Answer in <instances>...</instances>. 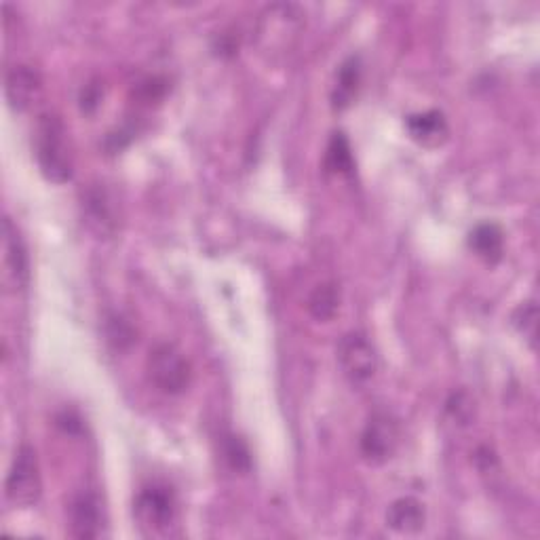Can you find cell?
<instances>
[{
    "label": "cell",
    "mask_w": 540,
    "mask_h": 540,
    "mask_svg": "<svg viewBox=\"0 0 540 540\" xmlns=\"http://www.w3.org/2000/svg\"><path fill=\"white\" fill-rule=\"evenodd\" d=\"M133 135H135V129L131 125H123L119 127L117 131H112L106 135V140H104V148L114 154V152H121L131 140H133Z\"/></svg>",
    "instance_id": "cell-23"
},
{
    "label": "cell",
    "mask_w": 540,
    "mask_h": 540,
    "mask_svg": "<svg viewBox=\"0 0 540 540\" xmlns=\"http://www.w3.org/2000/svg\"><path fill=\"white\" fill-rule=\"evenodd\" d=\"M3 283L17 292L30 281V258L26 241L9 216L3 218Z\"/></svg>",
    "instance_id": "cell-8"
},
{
    "label": "cell",
    "mask_w": 540,
    "mask_h": 540,
    "mask_svg": "<svg viewBox=\"0 0 540 540\" xmlns=\"http://www.w3.org/2000/svg\"><path fill=\"white\" fill-rule=\"evenodd\" d=\"M220 454L230 471L241 475L252 471V452H249L247 443L239 435L224 433L220 437Z\"/></svg>",
    "instance_id": "cell-17"
},
{
    "label": "cell",
    "mask_w": 540,
    "mask_h": 540,
    "mask_svg": "<svg viewBox=\"0 0 540 540\" xmlns=\"http://www.w3.org/2000/svg\"><path fill=\"white\" fill-rule=\"evenodd\" d=\"M146 372L154 387L165 395H182L192 382L190 361L171 342H159L152 346L146 359Z\"/></svg>",
    "instance_id": "cell-3"
},
{
    "label": "cell",
    "mask_w": 540,
    "mask_h": 540,
    "mask_svg": "<svg viewBox=\"0 0 540 540\" xmlns=\"http://www.w3.org/2000/svg\"><path fill=\"white\" fill-rule=\"evenodd\" d=\"M387 526L399 534H418L427 526V511L414 496L397 498L387 511Z\"/></svg>",
    "instance_id": "cell-14"
},
{
    "label": "cell",
    "mask_w": 540,
    "mask_h": 540,
    "mask_svg": "<svg viewBox=\"0 0 540 540\" xmlns=\"http://www.w3.org/2000/svg\"><path fill=\"white\" fill-rule=\"evenodd\" d=\"M34 157L43 176L53 184L72 180L74 161L68 146V129L60 114L45 112L34 127Z\"/></svg>",
    "instance_id": "cell-1"
},
{
    "label": "cell",
    "mask_w": 540,
    "mask_h": 540,
    "mask_svg": "<svg viewBox=\"0 0 540 540\" xmlns=\"http://www.w3.org/2000/svg\"><path fill=\"white\" fill-rule=\"evenodd\" d=\"M106 342L114 351H125L135 342V327L119 313H110L104 321Z\"/></svg>",
    "instance_id": "cell-18"
},
{
    "label": "cell",
    "mask_w": 540,
    "mask_h": 540,
    "mask_svg": "<svg viewBox=\"0 0 540 540\" xmlns=\"http://www.w3.org/2000/svg\"><path fill=\"white\" fill-rule=\"evenodd\" d=\"M405 129H408L410 138L424 148H437L446 142L450 135L448 119L441 110H424L410 114V117L405 119Z\"/></svg>",
    "instance_id": "cell-11"
},
{
    "label": "cell",
    "mask_w": 540,
    "mask_h": 540,
    "mask_svg": "<svg viewBox=\"0 0 540 540\" xmlns=\"http://www.w3.org/2000/svg\"><path fill=\"white\" fill-rule=\"evenodd\" d=\"M511 323L515 330L522 334L532 349H536V338H538V306L534 300L522 302L519 304L513 315H511Z\"/></svg>",
    "instance_id": "cell-19"
},
{
    "label": "cell",
    "mask_w": 540,
    "mask_h": 540,
    "mask_svg": "<svg viewBox=\"0 0 540 540\" xmlns=\"http://www.w3.org/2000/svg\"><path fill=\"white\" fill-rule=\"evenodd\" d=\"M83 211L87 224L95 233L102 237L114 235V230H117V205H114V199L102 184H95L85 190Z\"/></svg>",
    "instance_id": "cell-9"
},
{
    "label": "cell",
    "mask_w": 540,
    "mask_h": 540,
    "mask_svg": "<svg viewBox=\"0 0 540 540\" xmlns=\"http://www.w3.org/2000/svg\"><path fill=\"white\" fill-rule=\"evenodd\" d=\"M55 424L68 435H79L83 431V420L72 410H64L55 416Z\"/></svg>",
    "instance_id": "cell-24"
},
{
    "label": "cell",
    "mask_w": 540,
    "mask_h": 540,
    "mask_svg": "<svg viewBox=\"0 0 540 540\" xmlns=\"http://www.w3.org/2000/svg\"><path fill=\"white\" fill-rule=\"evenodd\" d=\"M361 72L363 64L359 55H349L340 64L336 72V83L332 89V108L342 112L357 100L359 89H361Z\"/></svg>",
    "instance_id": "cell-12"
},
{
    "label": "cell",
    "mask_w": 540,
    "mask_h": 540,
    "mask_svg": "<svg viewBox=\"0 0 540 540\" xmlns=\"http://www.w3.org/2000/svg\"><path fill=\"white\" fill-rule=\"evenodd\" d=\"M169 91V81L165 76H146L144 81H140L138 85L133 87V95L135 102L142 106H152L161 102Z\"/></svg>",
    "instance_id": "cell-20"
},
{
    "label": "cell",
    "mask_w": 540,
    "mask_h": 540,
    "mask_svg": "<svg viewBox=\"0 0 540 540\" xmlns=\"http://www.w3.org/2000/svg\"><path fill=\"white\" fill-rule=\"evenodd\" d=\"M469 249L486 264L494 266L503 260L505 254V233L494 222H481L469 233Z\"/></svg>",
    "instance_id": "cell-13"
},
{
    "label": "cell",
    "mask_w": 540,
    "mask_h": 540,
    "mask_svg": "<svg viewBox=\"0 0 540 540\" xmlns=\"http://www.w3.org/2000/svg\"><path fill=\"white\" fill-rule=\"evenodd\" d=\"M133 517L148 538H169L178 534L180 507L176 492L165 484L144 486L133 500Z\"/></svg>",
    "instance_id": "cell-2"
},
{
    "label": "cell",
    "mask_w": 540,
    "mask_h": 540,
    "mask_svg": "<svg viewBox=\"0 0 540 540\" xmlns=\"http://www.w3.org/2000/svg\"><path fill=\"white\" fill-rule=\"evenodd\" d=\"M70 534L79 540H95L106 536V513L100 496L83 490L70 500L68 507Z\"/></svg>",
    "instance_id": "cell-7"
},
{
    "label": "cell",
    "mask_w": 540,
    "mask_h": 540,
    "mask_svg": "<svg viewBox=\"0 0 540 540\" xmlns=\"http://www.w3.org/2000/svg\"><path fill=\"white\" fill-rule=\"evenodd\" d=\"M399 422L384 410H378L365 422L359 439L361 456L370 465H384L393 458L399 446Z\"/></svg>",
    "instance_id": "cell-6"
},
{
    "label": "cell",
    "mask_w": 540,
    "mask_h": 540,
    "mask_svg": "<svg viewBox=\"0 0 540 540\" xmlns=\"http://www.w3.org/2000/svg\"><path fill=\"white\" fill-rule=\"evenodd\" d=\"M448 412L458 420L460 424H469L473 416V401L467 393H454L448 401Z\"/></svg>",
    "instance_id": "cell-22"
},
{
    "label": "cell",
    "mask_w": 540,
    "mask_h": 540,
    "mask_svg": "<svg viewBox=\"0 0 540 540\" xmlns=\"http://www.w3.org/2000/svg\"><path fill=\"white\" fill-rule=\"evenodd\" d=\"M43 494V479L41 467H38L36 450L28 443L15 452L11 469L5 481V496L7 503L15 509L34 507Z\"/></svg>",
    "instance_id": "cell-4"
},
{
    "label": "cell",
    "mask_w": 540,
    "mask_h": 540,
    "mask_svg": "<svg viewBox=\"0 0 540 540\" xmlns=\"http://www.w3.org/2000/svg\"><path fill=\"white\" fill-rule=\"evenodd\" d=\"M41 85L43 81L38 70L24 64L13 66L5 76V98L13 110L24 112L34 104L36 95L41 93Z\"/></svg>",
    "instance_id": "cell-10"
},
{
    "label": "cell",
    "mask_w": 540,
    "mask_h": 540,
    "mask_svg": "<svg viewBox=\"0 0 540 540\" xmlns=\"http://www.w3.org/2000/svg\"><path fill=\"white\" fill-rule=\"evenodd\" d=\"M325 169L336 176L353 178L355 176V157L349 138L342 131H334L330 144L325 150Z\"/></svg>",
    "instance_id": "cell-15"
},
{
    "label": "cell",
    "mask_w": 540,
    "mask_h": 540,
    "mask_svg": "<svg viewBox=\"0 0 540 540\" xmlns=\"http://www.w3.org/2000/svg\"><path fill=\"white\" fill-rule=\"evenodd\" d=\"M104 100V83L100 79H93L89 81L83 89H81V95H79V104H81V110L85 114H93L95 110L100 108Z\"/></svg>",
    "instance_id": "cell-21"
},
{
    "label": "cell",
    "mask_w": 540,
    "mask_h": 540,
    "mask_svg": "<svg viewBox=\"0 0 540 540\" xmlns=\"http://www.w3.org/2000/svg\"><path fill=\"white\" fill-rule=\"evenodd\" d=\"M338 306H340V289L336 287V283L317 285L306 302L308 313L321 323L334 319V315L338 313Z\"/></svg>",
    "instance_id": "cell-16"
},
{
    "label": "cell",
    "mask_w": 540,
    "mask_h": 540,
    "mask_svg": "<svg viewBox=\"0 0 540 540\" xmlns=\"http://www.w3.org/2000/svg\"><path fill=\"white\" fill-rule=\"evenodd\" d=\"M336 357L344 378L355 387L370 382L378 370V355L374 344L361 332L344 334L336 346Z\"/></svg>",
    "instance_id": "cell-5"
}]
</instances>
